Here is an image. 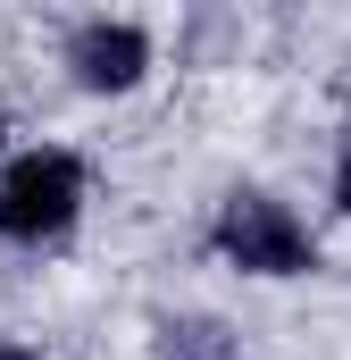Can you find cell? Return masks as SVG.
<instances>
[{"mask_svg": "<svg viewBox=\"0 0 351 360\" xmlns=\"http://www.w3.org/2000/svg\"><path fill=\"white\" fill-rule=\"evenodd\" d=\"M0 360H25V352H17V344H0Z\"/></svg>", "mask_w": 351, "mask_h": 360, "instance_id": "5b68a950", "label": "cell"}, {"mask_svg": "<svg viewBox=\"0 0 351 360\" xmlns=\"http://www.w3.org/2000/svg\"><path fill=\"white\" fill-rule=\"evenodd\" d=\"M76 201H84V168L67 151H34V160H17L0 176V235H17V243L59 235L76 218Z\"/></svg>", "mask_w": 351, "mask_h": 360, "instance_id": "6da1fadb", "label": "cell"}, {"mask_svg": "<svg viewBox=\"0 0 351 360\" xmlns=\"http://www.w3.org/2000/svg\"><path fill=\"white\" fill-rule=\"evenodd\" d=\"M143 59H151V42H143L134 25H92L84 42H76V76L100 84V92L134 84V76H143Z\"/></svg>", "mask_w": 351, "mask_h": 360, "instance_id": "3957f363", "label": "cell"}, {"mask_svg": "<svg viewBox=\"0 0 351 360\" xmlns=\"http://www.w3.org/2000/svg\"><path fill=\"white\" fill-rule=\"evenodd\" d=\"M343 210H351V160H343Z\"/></svg>", "mask_w": 351, "mask_h": 360, "instance_id": "277c9868", "label": "cell"}, {"mask_svg": "<svg viewBox=\"0 0 351 360\" xmlns=\"http://www.w3.org/2000/svg\"><path fill=\"white\" fill-rule=\"evenodd\" d=\"M218 243H226V260H243V269H260V276H293L310 260V235L293 226V210H284V201H260V193L226 201Z\"/></svg>", "mask_w": 351, "mask_h": 360, "instance_id": "7a4b0ae2", "label": "cell"}]
</instances>
